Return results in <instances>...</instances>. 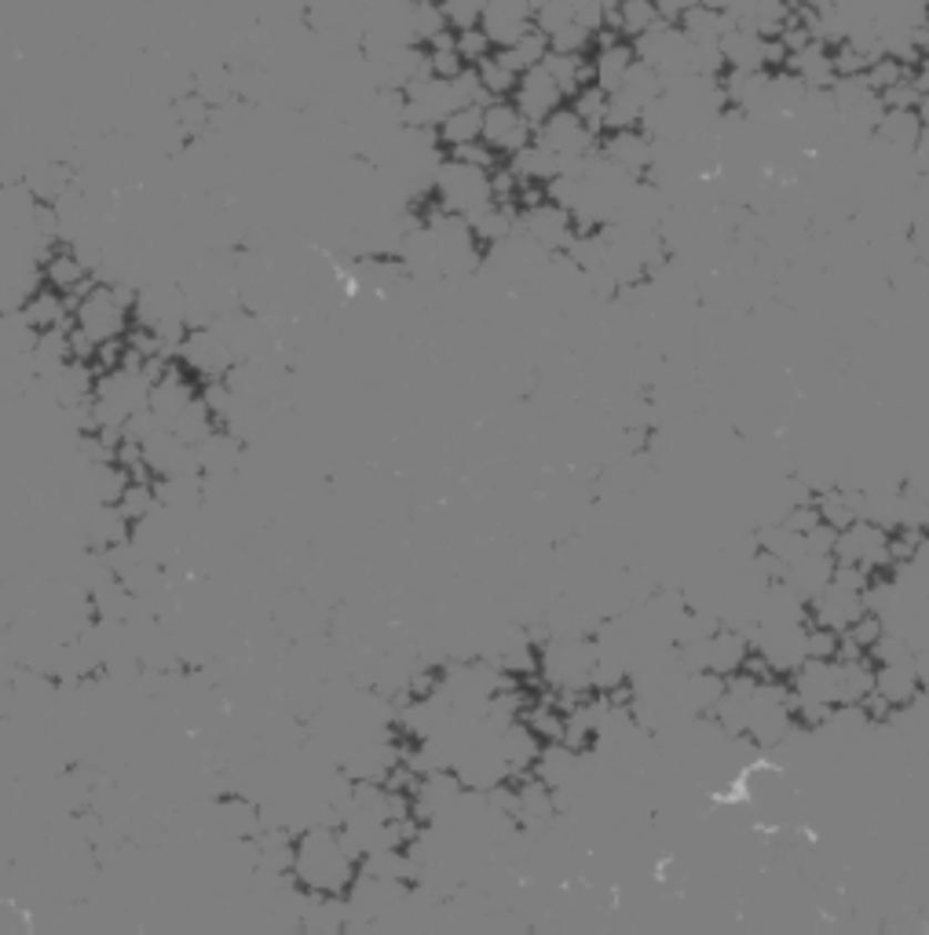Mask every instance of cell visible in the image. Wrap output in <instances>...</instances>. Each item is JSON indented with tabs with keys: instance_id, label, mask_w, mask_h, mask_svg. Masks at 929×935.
<instances>
[{
	"instance_id": "17",
	"label": "cell",
	"mask_w": 929,
	"mask_h": 935,
	"mask_svg": "<svg viewBox=\"0 0 929 935\" xmlns=\"http://www.w3.org/2000/svg\"><path fill=\"white\" fill-rule=\"evenodd\" d=\"M483 110L487 106H458L455 114L443 117V125L436 129L439 146L455 151V146H469L483 140Z\"/></svg>"
},
{
	"instance_id": "36",
	"label": "cell",
	"mask_w": 929,
	"mask_h": 935,
	"mask_svg": "<svg viewBox=\"0 0 929 935\" xmlns=\"http://www.w3.org/2000/svg\"><path fill=\"white\" fill-rule=\"evenodd\" d=\"M919 44H922V55H929V22L919 30Z\"/></svg>"
},
{
	"instance_id": "14",
	"label": "cell",
	"mask_w": 929,
	"mask_h": 935,
	"mask_svg": "<svg viewBox=\"0 0 929 935\" xmlns=\"http://www.w3.org/2000/svg\"><path fill=\"white\" fill-rule=\"evenodd\" d=\"M501 760L509 764V771L517 774V771H528L538 764V757H542V738H538L528 723H517L512 720L506 731H501Z\"/></svg>"
},
{
	"instance_id": "28",
	"label": "cell",
	"mask_w": 929,
	"mask_h": 935,
	"mask_svg": "<svg viewBox=\"0 0 929 935\" xmlns=\"http://www.w3.org/2000/svg\"><path fill=\"white\" fill-rule=\"evenodd\" d=\"M574 22V11H571V0H542V4L534 8V27L542 30L545 37L560 33L564 27Z\"/></svg>"
},
{
	"instance_id": "6",
	"label": "cell",
	"mask_w": 929,
	"mask_h": 935,
	"mask_svg": "<svg viewBox=\"0 0 929 935\" xmlns=\"http://www.w3.org/2000/svg\"><path fill=\"white\" fill-rule=\"evenodd\" d=\"M534 140L553 146V151L564 157V162H582V157H590L601 151V135H596L585 121L574 114L571 106H560L557 114H549L542 125L534 129Z\"/></svg>"
},
{
	"instance_id": "5",
	"label": "cell",
	"mask_w": 929,
	"mask_h": 935,
	"mask_svg": "<svg viewBox=\"0 0 929 935\" xmlns=\"http://www.w3.org/2000/svg\"><path fill=\"white\" fill-rule=\"evenodd\" d=\"M176 359H180V366L187 369L191 377H202V380H220V377H227L231 369H235V362H242L238 351L231 348V340L220 333L216 326H210V329H191Z\"/></svg>"
},
{
	"instance_id": "29",
	"label": "cell",
	"mask_w": 929,
	"mask_h": 935,
	"mask_svg": "<svg viewBox=\"0 0 929 935\" xmlns=\"http://www.w3.org/2000/svg\"><path fill=\"white\" fill-rule=\"evenodd\" d=\"M455 41H458V52L469 66L483 63L487 55H494V44L491 37H487L483 27H469V30H455Z\"/></svg>"
},
{
	"instance_id": "4",
	"label": "cell",
	"mask_w": 929,
	"mask_h": 935,
	"mask_svg": "<svg viewBox=\"0 0 929 935\" xmlns=\"http://www.w3.org/2000/svg\"><path fill=\"white\" fill-rule=\"evenodd\" d=\"M633 52H637L641 63L659 70L663 78H677V73H692L695 44L688 41V33L681 27H674V22H659L655 30H647L644 37L633 41Z\"/></svg>"
},
{
	"instance_id": "8",
	"label": "cell",
	"mask_w": 929,
	"mask_h": 935,
	"mask_svg": "<svg viewBox=\"0 0 929 935\" xmlns=\"http://www.w3.org/2000/svg\"><path fill=\"white\" fill-rule=\"evenodd\" d=\"M483 143L501 157H517L523 146L534 143V125L512 100H494L483 110Z\"/></svg>"
},
{
	"instance_id": "11",
	"label": "cell",
	"mask_w": 929,
	"mask_h": 935,
	"mask_svg": "<svg viewBox=\"0 0 929 935\" xmlns=\"http://www.w3.org/2000/svg\"><path fill=\"white\" fill-rule=\"evenodd\" d=\"M637 63V52H633V41H611V44H596L593 52V84L596 89L611 92H622V84H626V73L630 66Z\"/></svg>"
},
{
	"instance_id": "2",
	"label": "cell",
	"mask_w": 929,
	"mask_h": 935,
	"mask_svg": "<svg viewBox=\"0 0 929 935\" xmlns=\"http://www.w3.org/2000/svg\"><path fill=\"white\" fill-rule=\"evenodd\" d=\"M140 289H129L125 281L110 286V281H95V286L78 300V329L95 343L121 340L132 326V307H136Z\"/></svg>"
},
{
	"instance_id": "35",
	"label": "cell",
	"mask_w": 929,
	"mask_h": 935,
	"mask_svg": "<svg viewBox=\"0 0 929 935\" xmlns=\"http://www.w3.org/2000/svg\"><path fill=\"white\" fill-rule=\"evenodd\" d=\"M915 114H919L922 129H929V92H922V100H919V106H915Z\"/></svg>"
},
{
	"instance_id": "16",
	"label": "cell",
	"mask_w": 929,
	"mask_h": 935,
	"mask_svg": "<svg viewBox=\"0 0 929 935\" xmlns=\"http://www.w3.org/2000/svg\"><path fill=\"white\" fill-rule=\"evenodd\" d=\"M919 135H922V121L915 110H886L882 121L875 125V140L894 146V151H904V154L915 151Z\"/></svg>"
},
{
	"instance_id": "20",
	"label": "cell",
	"mask_w": 929,
	"mask_h": 935,
	"mask_svg": "<svg viewBox=\"0 0 929 935\" xmlns=\"http://www.w3.org/2000/svg\"><path fill=\"white\" fill-rule=\"evenodd\" d=\"M501 63H506L512 73H528V70H534V66H542L545 63V55H549V37L538 30V27H531L528 33L520 37L517 44H509V48H498L494 52Z\"/></svg>"
},
{
	"instance_id": "24",
	"label": "cell",
	"mask_w": 929,
	"mask_h": 935,
	"mask_svg": "<svg viewBox=\"0 0 929 935\" xmlns=\"http://www.w3.org/2000/svg\"><path fill=\"white\" fill-rule=\"evenodd\" d=\"M911 78V66L904 63V59H897V55H878L871 66H867V73H864V81L871 84V92H889L894 89V84H900V81H908Z\"/></svg>"
},
{
	"instance_id": "19",
	"label": "cell",
	"mask_w": 929,
	"mask_h": 935,
	"mask_svg": "<svg viewBox=\"0 0 929 935\" xmlns=\"http://www.w3.org/2000/svg\"><path fill=\"white\" fill-rule=\"evenodd\" d=\"M542 66L553 73L557 84L564 89L568 103L585 89V84H593V55H560V52H549Z\"/></svg>"
},
{
	"instance_id": "18",
	"label": "cell",
	"mask_w": 929,
	"mask_h": 935,
	"mask_svg": "<svg viewBox=\"0 0 929 935\" xmlns=\"http://www.w3.org/2000/svg\"><path fill=\"white\" fill-rule=\"evenodd\" d=\"M919 672H915V666H900V661H894V666H882L875 672V691L882 695L889 706H911L915 698H919Z\"/></svg>"
},
{
	"instance_id": "12",
	"label": "cell",
	"mask_w": 929,
	"mask_h": 935,
	"mask_svg": "<svg viewBox=\"0 0 929 935\" xmlns=\"http://www.w3.org/2000/svg\"><path fill=\"white\" fill-rule=\"evenodd\" d=\"M787 70L798 73L809 92H827V89H835V81H838L835 55H830V44H824V41H813L809 48L794 52L787 59Z\"/></svg>"
},
{
	"instance_id": "9",
	"label": "cell",
	"mask_w": 929,
	"mask_h": 935,
	"mask_svg": "<svg viewBox=\"0 0 929 935\" xmlns=\"http://www.w3.org/2000/svg\"><path fill=\"white\" fill-rule=\"evenodd\" d=\"M512 103L520 106V114L538 129L549 114H557L560 106H568L564 89L557 84V78L545 66H534L528 73H520V84L512 92Z\"/></svg>"
},
{
	"instance_id": "34",
	"label": "cell",
	"mask_w": 929,
	"mask_h": 935,
	"mask_svg": "<svg viewBox=\"0 0 929 935\" xmlns=\"http://www.w3.org/2000/svg\"><path fill=\"white\" fill-rule=\"evenodd\" d=\"M911 157H915V168H919L922 176H929V129H922L919 143H915V151H911Z\"/></svg>"
},
{
	"instance_id": "10",
	"label": "cell",
	"mask_w": 929,
	"mask_h": 935,
	"mask_svg": "<svg viewBox=\"0 0 929 935\" xmlns=\"http://www.w3.org/2000/svg\"><path fill=\"white\" fill-rule=\"evenodd\" d=\"M601 154L611 165H619L630 176H647V168L655 162V140L644 129H622V132H604Z\"/></svg>"
},
{
	"instance_id": "1",
	"label": "cell",
	"mask_w": 929,
	"mask_h": 935,
	"mask_svg": "<svg viewBox=\"0 0 929 935\" xmlns=\"http://www.w3.org/2000/svg\"><path fill=\"white\" fill-rule=\"evenodd\" d=\"M366 852L348 830L312 826L300 833L297 855H293V877L315 895H348L359 877V863Z\"/></svg>"
},
{
	"instance_id": "31",
	"label": "cell",
	"mask_w": 929,
	"mask_h": 935,
	"mask_svg": "<svg viewBox=\"0 0 929 935\" xmlns=\"http://www.w3.org/2000/svg\"><path fill=\"white\" fill-rule=\"evenodd\" d=\"M611 0H571V11H574V22L593 33L608 30V16H611Z\"/></svg>"
},
{
	"instance_id": "33",
	"label": "cell",
	"mask_w": 929,
	"mask_h": 935,
	"mask_svg": "<svg viewBox=\"0 0 929 935\" xmlns=\"http://www.w3.org/2000/svg\"><path fill=\"white\" fill-rule=\"evenodd\" d=\"M700 4H703V0H655V8H659V16H663V22H674V27H681L684 16L695 11Z\"/></svg>"
},
{
	"instance_id": "32",
	"label": "cell",
	"mask_w": 929,
	"mask_h": 935,
	"mask_svg": "<svg viewBox=\"0 0 929 935\" xmlns=\"http://www.w3.org/2000/svg\"><path fill=\"white\" fill-rule=\"evenodd\" d=\"M878 100H882L886 110H915V106H919V100H922V92L915 89V81L908 78V81L894 84L889 92H882Z\"/></svg>"
},
{
	"instance_id": "3",
	"label": "cell",
	"mask_w": 929,
	"mask_h": 935,
	"mask_svg": "<svg viewBox=\"0 0 929 935\" xmlns=\"http://www.w3.org/2000/svg\"><path fill=\"white\" fill-rule=\"evenodd\" d=\"M432 198H436L439 208H447V213H458V216L469 219L472 213H480L483 205L494 202L491 172L480 168V165L458 162V157L447 154L443 162L436 165Z\"/></svg>"
},
{
	"instance_id": "27",
	"label": "cell",
	"mask_w": 929,
	"mask_h": 935,
	"mask_svg": "<svg viewBox=\"0 0 929 935\" xmlns=\"http://www.w3.org/2000/svg\"><path fill=\"white\" fill-rule=\"evenodd\" d=\"M593 48H596V33L579 27V22H571V27L549 37V52L560 55H593Z\"/></svg>"
},
{
	"instance_id": "25",
	"label": "cell",
	"mask_w": 929,
	"mask_h": 935,
	"mask_svg": "<svg viewBox=\"0 0 929 935\" xmlns=\"http://www.w3.org/2000/svg\"><path fill=\"white\" fill-rule=\"evenodd\" d=\"M644 121V106L637 100H630L626 92H611L608 95V117H604V132H622V129H641Z\"/></svg>"
},
{
	"instance_id": "23",
	"label": "cell",
	"mask_w": 929,
	"mask_h": 935,
	"mask_svg": "<svg viewBox=\"0 0 929 935\" xmlns=\"http://www.w3.org/2000/svg\"><path fill=\"white\" fill-rule=\"evenodd\" d=\"M476 73H480V81L491 100H512V92H517V84H520V73H512L498 55H487L483 63H476Z\"/></svg>"
},
{
	"instance_id": "26",
	"label": "cell",
	"mask_w": 929,
	"mask_h": 935,
	"mask_svg": "<svg viewBox=\"0 0 929 935\" xmlns=\"http://www.w3.org/2000/svg\"><path fill=\"white\" fill-rule=\"evenodd\" d=\"M571 110H574V114H579L596 135H601V132H604V117H608V92L596 89V84H585V89L571 100Z\"/></svg>"
},
{
	"instance_id": "15",
	"label": "cell",
	"mask_w": 929,
	"mask_h": 935,
	"mask_svg": "<svg viewBox=\"0 0 929 935\" xmlns=\"http://www.w3.org/2000/svg\"><path fill=\"white\" fill-rule=\"evenodd\" d=\"M663 16H659L655 0H619L608 16V30H619L626 41H637L647 30H655Z\"/></svg>"
},
{
	"instance_id": "7",
	"label": "cell",
	"mask_w": 929,
	"mask_h": 935,
	"mask_svg": "<svg viewBox=\"0 0 929 935\" xmlns=\"http://www.w3.org/2000/svg\"><path fill=\"white\" fill-rule=\"evenodd\" d=\"M517 230L523 238H531L538 249L545 253H568V245L574 242V234H579V224H574V216L568 213L564 205L557 202H538V205H523L520 208V224Z\"/></svg>"
},
{
	"instance_id": "13",
	"label": "cell",
	"mask_w": 929,
	"mask_h": 935,
	"mask_svg": "<svg viewBox=\"0 0 929 935\" xmlns=\"http://www.w3.org/2000/svg\"><path fill=\"white\" fill-rule=\"evenodd\" d=\"M765 48H768V37H762L757 30H747V27H732L725 37H721V59H725V70H768L765 66Z\"/></svg>"
},
{
	"instance_id": "21",
	"label": "cell",
	"mask_w": 929,
	"mask_h": 935,
	"mask_svg": "<svg viewBox=\"0 0 929 935\" xmlns=\"http://www.w3.org/2000/svg\"><path fill=\"white\" fill-rule=\"evenodd\" d=\"M732 27H736V19H732L728 11H717V8H706V4L688 11L681 22V30L688 33L692 44H721V37H725Z\"/></svg>"
},
{
	"instance_id": "30",
	"label": "cell",
	"mask_w": 929,
	"mask_h": 935,
	"mask_svg": "<svg viewBox=\"0 0 929 935\" xmlns=\"http://www.w3.org/2000/svg\"><path fill=\"white\" fill-rule=\"evenodd\" d=\"M830 55H835V70H838V78H864L867 66L875 63L871 55L860 52L857 44H849V41H841L830 48Z\"/></svg>"
},
{
	"instance_id": "22",
	"label": "cell",
	"mask_w": 929,
	"mask_h": 935,
	"mask_svg": "<svg viewBox=\"0 0 929 935\" xmlns=\"http://www.w3.org/2000/svg\"><path fill=\"white\" fill-rule=\"evenodd\" d=\"M794 4H798V0H757L743 27L757 30L762 37H779L787 30L790 16H794Z\"/></svg>"
}]
</instances>
